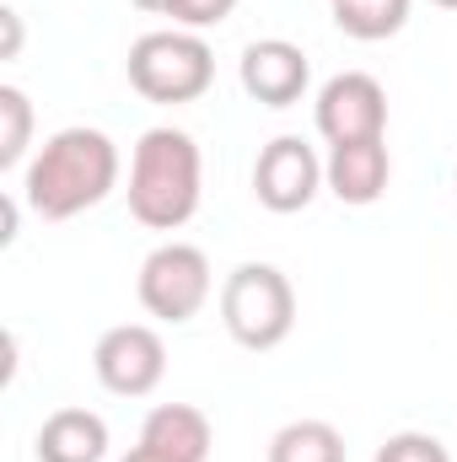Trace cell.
<instances>
[{
	"label": "cell",
	"mask_w": 457,
	"mask_h": 462,
	"mask_svg": "<svg viewBox=\"0 0 457 462\" xmlns=\"http://www.w3.org/2000/svg\"><path fill=\"white\" fill-rule=\"evenodd\" d=\"M0 167H16L27 156V140H33V103L27 92L16 87H0Z\"/></svg>",
	"instance_id": "15"
},
{
	"label": "cell",
	"mask_w": 457,
	"mask_h": 462,
	"mask_svg": "<svg viewBox=\"0 0 457 462\" xmlns=\"http://www.w3.org/2000/svg\"><path fill=\"white\" fill-rule=\"evenodd\" d=\"M431 5H447V11H457V0H431Z\"/></svg>",
	"instance_id": "21"
},
{
	"label": "cell",
	"mask_w": 457,
	"mask_h": 462,
	"mask_svg": "<svg viewBox=\"0 0 457 462\" xmlns=\"http://www.w3.org/2000/svg\"><path fill=\"white\" fill-rule=\"evenodd\" d=\"M200 145L183 129H145L129 162V216L151 231H178L200 210Z\"/></svg>",
	"instance_id": "2"
},
{
	"label": "cell",
	"mask_w": 457,
	"mask_h": 462,
	"mask_svg": "<svg viewBox=\"0 0 457 462\" xmlns=\"http://www.w3.org/2000/svg\"><path fill=\"white\" fill-rule=\"evenodd\" d=\"M0 22H5V43H0V60H16V49H22V16H16V11H0Z\"/></svg>",
	"instance_id": "18"
},
{
	"label": "cell",
	"mask_w": 457,
	"mask_h": 462,
	"mask_svg": "<svg viewBox=\"0 0 457 462\" xmlns=\"http://www.w3.org/2000/svg\"><path fill=\"white\" fill-rule=\"evenodd\" d=\"M140 447H151V452H162V457H173V462H210L216 436H210V420L200 409H189V403H156L145 414V425H140Z\"/></svg>",
	"instance_id": "11"
},
{
	"label": "cell",
	"mask_w": 457,
	"mask_h": 462,
	"mask_svg": "<svg viewBox=\"0 0 457 462\" xmlns=\"http://www.w3.org/2000/svg\"><path fill=\"white\" fill-rule=\"evenodd\" d=\"M318 134L329 145H355V140H382L387 134V92L366 70H344L318 92Z\"/></svg>",
	"instance_id": "8"
},
{
	"label": "cell",
	"mask_w": 457,
	"mask_h": 462,
	"mask_svg": "<svg viewBox=\"0 0 457 462\" xmlns=\"http://www.w3.org/2000/svg\"><path fill=\"white\" fill-rule=\"evenodd\" d=\"M231 11H237V0H178L167 16L183 22V32H200V27H221Z\"/></svg>",
	"instance_id": "17"
},
{
	"label": "cell",
	"mask_w": 457,
	"mask_h": 462,
	"mask_svg": "<svg viewBox=\"0 0 457 462\" xmlns=\"http://www.w3.org/2000/svg\"><path fill=\"white\" fill-rule=\"evenodd\" d=\"M377 462H452V452L425 430H398L377 447Z\"/></svg>",
	"instance_id": "16"
},
{
	"label": "cell",
	"mask_w": 457,
	"mask_h": 462,
	"mask_svg": "<svg viewBox=\"0 0 457 462\" xmlns=\"http://www.w3.org/2000/svg\"><path fill=\"white\" fill-rule=\"evenodd\" d=\"M269 462H344V436L329 420H291L275 430Z\"/></svg>",
	"instance_id": "13"
},
{
	"label": "cell",
	"mask_w": 457,
	"mask_h": 462,
	"mask_svg": "<svg viewBox=\"0 0 457 462\" xmlns=\"http://www.w3.org/2000/svg\"><path fill=\"white\" fill-rule=\"evenodd\" d=\"M124 462H173V457H162V452H151V447H135Z\"/></svg>",
	"instance_id": "19"
},
{
	"label": "cell",
	"mask_w": 457,
	"mask_h": 462,
	"mask_svg": "<svg viewBox=\"0 0 457 462\" xmlns=\"http://www.w3.org/2000/svg\"><path fill=\"white\" fill-rule=\"evenodd\" d=\"M318 189H323V162H318V151L302 134H280V140H269L258 151V162H253V194H258L264 210L296 216V210H307L318 199Z\"/></svg>",
	"instance_id": "6"
},
{
	"label": "cell",
	"mask_w": 457,
	"mask_h": 462,
	"mask_svg": "<svg viewBox=\"0 0 457 462\" xmlns=\"http://www.w3.org/2000/svg\"><path fill=\"white\" fill-rule=\"evenodd\" d=\"M452 183H457V172H452Z\"/></svg>",
	"instance_id": "22"
},
{
	"label": "cell",
	"mask_w": 457,
	"mask_h": 462,
	"mask_svg": "<svg viewBox=\"0 0 457 462\" xmlns=\"http://www.w3.org/2000/svg\"><path fill=\"white\" fill-rule=\"evenodd\" d=\"M135 5H140V11H173L178 0H135Z\"/></svg>",
	"instance_id": "20"
},
{
	"label": "cell",
	"mask_w": 457,
	"mask_h": 462,
	"mask_svg": "<svg viewBox=\"0 0 457 462\" xmlns=\"http://www.w3.org/2000/svg\"><path fill=\"white\" fill-rule=\"evenodd\" d=\"M404 22H409V0H334V27L360 43L393 38Z\"/></svg>",
	"instance_id": "14"
},
{
	"label": "cell",
	"mask_w": 457,
	"mask_h": 462,
	"mask_svg": "<svg viewBox=\"0 0 457 462\" xmlns=\"http://www.w3.org/2000/svg\"><path fill=\"white\" fill-rule=\"evenodd\" d=\"M108 425L92 409H54L38 430V462H103Z\"/></svg>",
	"instance_id": "12"
},
{
	"label": "cell",
	"mask_w": 457,
	"mask_h": 462,
	"mask_svg": "<svg viewBox=\"0 0 457 462\" xmlns=\"http://www.w3.org/2000/svg\"><path fill=\"white\" fill-rule=\"evenodd\" d=\"M92 365H98V382L108 393H118V398H145L167 376V345L145 323H118V328H108L98 339Z\"/></svg>",
	"instance_id": "7"
},
{
	"label": "cell",
	"mask_w": 457,
	"mask_h": 462,
	"mask_svg": "<svg viewBox=\"0 0 457 462\" xmlns=\"http://www.w3.org/2000/svg\"><path fill=\"white\" fill-rule=\"evenodd\" d=\"M140 307L162 323H189L205 301H210V258L194 242H162L145 263H140Z\"/></svg>",
	"instance_id": "5"
},
{
	"label": "cell",
	"mask_w": 457,
	"mask_h": 462,
	"mask_svg": "<svg viewBox=\"0 0 457 462\" xmlns=\"http://www.w3.org/2000/svg\"><path fill=\"white\" fill-rule=\"evenodd\" d=\"M216 81V54L200 32H145L129 49V87L151 103H194Z\"/></svg>",
	"instance_id": "4"
},
{
	"label": "cell",
	"mask_w": 457,
	"mask_h": 462,
	"mask_svg": "<svg viewBox=\"0 0 457 462\" xmlns=\"http://www.w3.org/2000/svg\"><path fill=\"white\" fill-rule=\"evenodd\" d=\"M237 76H242V92H247L253 103H264V108H291V103L307 92L312 65H307V54H302L296 43H285V38H258V43L242 49Z\"/></svg>",
	"instance_id": "9"
},
{
	"label": "cell",
	"mask_w": 457,
	"mask_h": 462,
	"mask_svg": "<svg viewBox=\"0 0 457 462\" xmlns=\"http://www.w3.org/2000/svg\"><path fill=\"white\" fill-rule=\"evenodd\" d=\"M221 323L242 349H275L296 328V291L275 263H237L221 285Z\"/></svg>",
	"instance_id": "3"
},
{
	"label": "cell",
	"mask_w": 457,
	"mask_h": 462,
	"mask_svg": "<svg viewBox=\"0 0 457 462\" xmlns=\"http://www.w3.org/2000/svg\"><path fill=\"white\" fill-rule=\"evenodd\" d=\"M118 183V145L103 129H60L54 140H43V151L27 162L22 194L43 221H70L92 205H103Z\"/></svg>",
	"instance_id": "1"
},
{
	"label": "cell",
	"mask_w": 457,
	"mask_h": 462,
	"mask_svg": "<svg viewBox=\"0 0 457 462\" xmlns=\"http://www.w3.org/2000/svg\"><path fill=\"white\" fill-rule=\"evenodd\" d=\"M393 162H387V140H355V145H334L323 183L334 189L340 205H377L387 194Z\"/></svg>",
	"instance_id": "10"
}]
</instances>
